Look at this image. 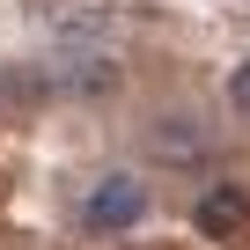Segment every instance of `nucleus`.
<instances>
[{
  "mask_svg": "<svg viewBox=\"0 0 250 250\" xmlns=\"http://www.w3.org/2000/svg\"><path fill=\"white\" fill-rule=\"evenodd\" d=\"M140 221H147V184L133 169H110L81 191V228L88 235H133Z\"/></svg>",
  "mask_w": 250,
  "mask_h": 250,
  "instance_id": "f257e3e1",
  "label": "nucleus"
},
{
  "mask_svg": "<svg viewBox=\"0 0 250 250\" xmlns=\"http://www.w3.org/2000/svg\"><path fill=\"white\" fill-rule=\"evenodd\" d=\"M147 155L162 169H199L213 155V133H206L191 110H162V118H147Z\"/></svg>",
  "mask_w": 250,
  "mask_h": 250,
  "instance_id": "f03ea898",
  "label": "nucleus"
},
{
  "mask_svg": "<svg viewBox=\"0 0 250 250\" xmlns=\"http://www.w3.org/2000/svg\"><path fill=\"white\" fill-rule=\"evenodd\" d=\"M191 221H199V235H235L250 221V191L243 184H206L199 206H191Z\"/></svg>",
  "mask_w": 250,
  "mask_h": 250,
  "instance_id": "7ed1b4c3",
  "label": "nucleus"
},
{
  "mask_svg": "<svg viewBox=\"0 0 250 250\" xmlns=\"http://www.w3.org/2000/svg\"><path fill=\"white\" fill-rule=\"evenodd\" d=\"M44 30L66 37V44H96L110 30V8H103V0H59V15H44Z\"/></svg>",
  "mask_w": 250,
  "mask_h": 250,
  "instance_id": "20e7f679",
  "label": "nucleus"
},
{
  "mask_svg": "<svg viewBox=\"0 0 250 250\" xmlns=\"http://www.w3.org/2000/svg\"><path fill=\"white\" fill-rule=\"evenodd\" d=\"M118 59H103V52H81L66 74H59V88H74V96H118Z\"/></svg>",
  "mask_w": 250,
  "mask_h": 250,
  "instance_id": "39448f33",
  "label": "nucleus"
},
{
  "mask_svg": "<svg viewBox=\"0 0 250 250\" xmlns=\"http://www.w3.org/2000/svg\"><path fill=\"white\" fill-rule=\"evenodd\" d=\"M228 110H243V118H250V59H243V66H228Z\"/></svg>",
  "mask_w": 250,
  "mask_h": 250,
  "instance_id": "423d86ee",
  "label": "nucleus"
}]
</instances>
